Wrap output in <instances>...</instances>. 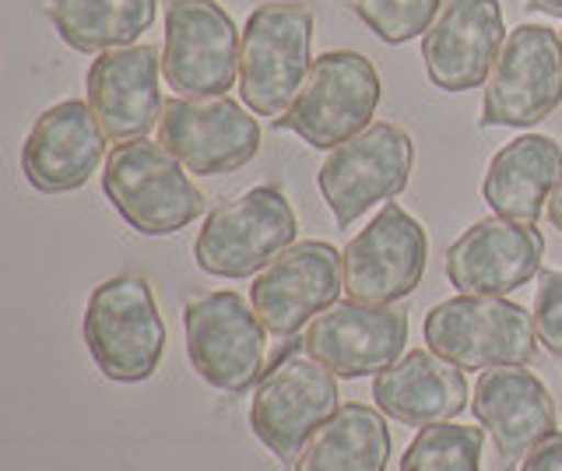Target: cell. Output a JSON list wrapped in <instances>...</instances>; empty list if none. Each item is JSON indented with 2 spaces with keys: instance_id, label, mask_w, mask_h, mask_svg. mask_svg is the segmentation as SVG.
<instances>
[{
  "instance_id": "28",
  "label": "cell",
  "mask_w": 562,
  "mask_h": 471,
  "mask_svg": "<svg viewBox=\"0 0 562 471\" xmlns=\"http://www.w3.org/2000/svg\"><path fill=\"white\" fill-rule=\"evenodd\" d=\"M520 471H562V433H552L549 440H541L520 461Z\"/></svg>"
},
{
  "instance_id": "12",
  "label": "cell",
  "mask_w": 562,
  "mask_h": 471,
  "mask_svg": "<svg viewBox=\"0 0 562 471\" xmlns=\"http://www.w3.org/2000/svg\"><path fill=\"white\" fill-rule=\"evenodd\" d=\"M429 265V236L422 222L397 201H386L341 254L348 300L369 306H394L412 295Z\"/></svg>"
},
{
  "instance_id": "17",
  "label": "cell",
  "mask_w": 562,
  "mask_h": 471,
  "mask_svg": "<svg viewBox=\"0 0 562 471\" xmlns=\"http://www.w3.org/2000/svg\"><path fill=\"white\" fill-rule=\"evenodd\" d=\"M506 43L499 0H443L422 36L426 75L443 92H471L485 85Z\"/></svg>"
},
{
  "instance_id": "9",
  "label": "cell",
  "mask_w": 562,
  "mask_h": 471,
  "mask_svg": "<svg viewBox=\"0 0 562 471\" xmlns=\"http://www.w3.org/2000/svg\"><path fill=\"white\" fill-rule=\"evenodd\" d=\"M415 166V145L397 124H369L345 145L327 152L316 172L321 194L330 208L338 229L359 222L373 204L394 201L408 187Z\"/></svg>"
},
{
  "instance_id": "6",
  "label": "cell",
  "mask_w": 562,
  "mask_h": 471,
  "mask_svg": "<svg viewBox=\"0 0 562 471\" xmlns=\"http://www.w3.org/2000/svg\"><path fill=\"white\" fill-rule=\"evenodd\" d=\"M426 345L461 370L527 366L538 352L535 317L506 295H453L436 303L422 324Z\"/></svg>"
},
{
  "instance_id": "14",
  "label": "cell",
  "mask_w": 562,
  "mask_h": 471,
  "mask_svg": "<svg viewBox=\"0 0 562 471\" xmlns=\"http://www.w3.org/2000/svg\"><path fill=\"white\" fill-rule=\"evenodd\" d=\"M345 289L341 254L324 239L292 243L285 254H278L268 268L254 274L250 303L263 327L278 338H295L299 330L338 303Z\"/></svg>"
},
{
  "instance_id": "23",
  "label": "cell",
  "mask_w": 562,
  "mask_h": 471,
  "mask_svg": "<svg viewBox=\"0 0 562 471\" xmlns=\"http://www.w3.org/2000/svg\"><path fill=\"white\" fill-rule=\"evenodd\" d=\"M391 450L386 418L362 401H345L303 444L295 471H386Z\"/></svg>"
},
{
  "instance_id": "8",
  "label": "cell",
  "mask_w": 562,
  "mask_h": 471,
  "mask_svg": "<svg viewBox=\"0 0 562 471\" xmlns=\"http://www.w3.org/2000/svg\"><path fill=\"white\" fill-rule=\"evenodd\" d=\"M187 356L204 383L225 394H246L263 377L268 327L239 292H201L183 306Z\"/></svg>"
},
{
  "instance_id": "1",
  "label": "cell",
  "mask_w": 562,
  "mask_h": 471,
  "mask_svg": "<svg viewBox=\"0 0 562 471\" xmlns=\"http://www.w3.org/2000/svg\"><path fill=\"white\" fill-rule=\"evenodd\" d=\"M102 190L120 218L140 236H172L204 212L207 198L187 166L162 142L131 137L113 145L102 166Z\"/></svg>"
},
{
  "instance_id": "22",
  "label": "cell",
  "mask_w": 562,
  "mask_h": 471,
  "mask_svg": "<svg viewBox=\"0 0 562 471\" xmlns=\"http://www.w3.org/2000/svg\"><path fill=\"white\" fill-rule=\"evenodd\" d=\"M562 180V145L549 134H524L492 155L482 198L496 215L538 225Z\"/></svg>"
},
{
  "instance_id": "4",
  "label": "cell",
  "mask_w": 562,
  "mask_h": 471,
  "mask_svg": "<svg viewBox=\"0 0 562 471\" xmlns=\"http://www.w3.org/2000/svg\"><path fill=\"white\" fill-rule=\"evenodd\" d=\"M81 335L102 377L116 383L148 380L166 352V324L145 278H105L88 295Z\"/></svg>"
},
{
  "instance_id": "20",
  "label": "cell",
  "mask_w": 562,
  "mask_h": 471,
  "mask_svg": "<svg viewBox=\"0 0 562 471\" xmlns=\"http://www.w3.org/2000/svg\"><path fill=\"white\" fill-rule=\"evenodd\" d=\"M105 155V131L92 106L67 99L35 116L22 148L25 180L43 194H70L81 190Z\"/></svg>"
},
{
  "instance_id": "30",
  "label": "cell",
  "mask_w": 562,
  "mask_h": 471,
  "mask_svg": "<svg viewBox=\"0 0 562 471\" xmlns=\"http://www.w3.org/2000/svg\"><path fill=\"white\" fill-rule=\"evenodd\" d=\"M527 8L541 11V14H552V19H562V0H527Z\"/></svg>"
},
{
  "instance_id": "3",
  "label": "cell",
  "mask_w": 562,
  "mask_h": 471,
  "mask_svg": "<svg viewBox=\"0 0 562 471\" xmlns=\"http://www.w3.org/2000/svg\"><path fill=\"white\" fill-rule=\"evenodd\" d=\"M338 377L306 352L303 338L289 341L254 388V436L281 464L295 461L316 426L338 412Z\"/></svg>"
},
{
  "instance_id": "7",
  "label": "cell",
  "mask_w": 562,
  "mask_h": 471,
  "mask_svg": "<svg viewBox=\"0 0 562 471\" xmlns=\"http://www.w3.org/2000/svg\"><path fill=\"white\" fill-rule=\"evenodd\" d=\"M376 106L380 75L373 60H366L356 49H330L313 60L303 89L289 113L274 120V127L299 134L310 148L334 152L373 124Z\"/></svg>"
},
{
  "instance_id": "15",
  "label": "cell",
  "mask_w": 562,
  "mask_h": 471,
  "mask_svg": "<svg viewBox=\"0 0 562 471\" xmlns=\"http://www.w3.org/2000/svg\"><path fill=\"white\" fill-rule=\"evenodd\" d=\"M408 341V317L394 306L338 300L306 324L303 345L338 380L376 377L394 366Z\"/></svg>"
},
{
  "instance_id": "16",
  "label": "cell",
  "mask_w": 562,
  "mask_h": 471,
  "mask_svg": "<svg viewBox=\"0 0 562 471\" xmlns=\"http://www.w3.org/2000/svg\"><path fill=\"white\" fill-rule=\"evenodd\" d=\"M544 236L538 225L492 215L479 218L447 250V278L464 295H506L541 271Z\"/></svg>"
},
{
  "instance_id": "11",
  "label": "cell",
  "mask_w": 562,
  "mask_h": 471,
  "mask_svg": "<svg viewBox=\"0 0 562 471\" xmlns=\"http://www.w3.org/2000/svg\"><path fill=\"white\" fill-rule=\"evenodd\" d=\"M239 40L243 32L218 0H169L162 46L169 89L190 99L228 96L239 81Z\"/></svg>"
},
{
  "instance_id": "29",
  "label": "cell",
  "mask_w": 562,
  "mask_h": 471,
  "mask_svg": "<svg viewBox=\"0 0 562 471\" xmlns=\"http://www.w3.org/2000/svg\"><path fill=\"white\" fill-rule=\"evenodd\" d=\"M544 212H549L552 229H559V233H562V180H559V187H555V194L549 198V208H544Z\"/></svg>"
},
{
  "instance_id": "24",
  "label": "cell",
  "mask_w": 562,
  "mask_h": 471,
  "mask_svg": "<svg viewBox=\"0 0 562 471\" xmlns=\"http://www.w3.org/2000/svg\"><path fill=\"white\" fill-rule=\"evenodd\" d=\"M158 0H46L57 36L78 54L131 46L155 22Z\"/></svg>"
},
{
  "instance_id": "31",
  "label": "cell",
  "mask_w": 562,
  "mask_h": 471,
  "mask_svg": "<svg viewBox=\"0 0 562 471\" xmlns=\"http://www.w3.org/2000/svg\"><path fill=\"white\" fill-rule=\"evenodd\" d=\"M559 40H562V32H559Z\"/></svg>"
},
{
  "instance_id": "5",
  "label": "cell",
  "mask_w": 562,
  "mask_h": 471,
  "mask_svg": "<svg viewBox=\"0 0 562 471\" xmlns=\"http://www.w3.org/2000/svg\"><path fill=\"white\" fill-rule=\"evenodd\" d=\"M295 212L285 190L260 183L222 201L211 212L193 243V257L204 274L250 278L260 274L278 254L295 243Z\"/></svg>"
},
{
  "instance_id": "10",
  "label": "cell",
  "mask_w": 562,
  "mask_h": 471,
  "mask_svg": "<svg viewBox=\"0 0 562 471\" xmlns=\"http://www.w3.org/2000/svg\"><path fill=\"white\" fill-rule=\"evenodd\" d=\"M562 102V40L549 25H517L485 78L482 127H535Z\"/></svg>"
},
{
  "instance_id": "21",
  "label": "cell",
  "mask_w": 562,
  "mask_h": 471,
  "mask_svg": "<svg viewBox=\"0 0 562 471\" xmlns=\"http://www.w3.org/2000/svg\"><path fill=\"white\" fill-rule=\"evenodd\" d=\"M468 380L461 366L436 356L432 348L404 352L373 380V397L383 415L401 426H432L450 423L468 408Z\"/></svg>"
},
{
  "instance_id": "19",
  "label": "cell",
  "mask_w": 562,
  "mask_h": 471,
  "mask_svg": "<svg viewBox=\"0 0 562 471\" xmlns=\"http://www.w3.org/2000/svg\"><path fill=\"white\" fill-rule=\"evenodd\" d=\"M471 412L479 426L492 436L503 468L520 464L541 440L555 433V401L524 366H496L474 383Z\"/></svg>"
},
{
  "instance_id": "26",
  "label": "cell",
  "mask_w": 562,
  "mask_h": 471,
  "mask_svg": "<svg viewBox=\"0 0 562 471\" xmlns=\"http://www.w3.org/2000/svg\"><path fill=\"white\" fill-rule=\"evenodd\" d=\"M351 8L376 32V40L401 46L415 36H426L443 0H351Z\"/></svg>"
},
{
  "instance_id": "25",
  "label": "cell",
  "mask_w": 562,
  "mask_h": 471,
  "mask_svg": "<svg viewBox=\"0 0 562 471\" xmlns=\"http://www.w3.org/2000/svg\"><path fill=\"white\" fill-rule=\"evenodd\" d=\"M482 426L432 423L415 433L401 453V471H482Z\"/></svg>"
},
{
  "instance_id": "18",
  "label": "cell",
  "mask_w": 562,
  "mask_h": 471,
  "mask_svg": "<svg viewBox=\"0 0 562 471\" xmlns=\"http://www.w3.org/2000/svg\"><path fill=\"white\" fill-rule=\"evenodd\" d=\"M158 75H162V54L148 43L105 49L92 60L85 78V99L105 137L131 142V137H145L162 120Z\"/></svg>"
},
{
  "instance_id": "27",
  "label": "cell",
  "mask_w": 562,
  "mask_h": 471,
  "mask_svg": "<svg viewBox=\"0 0 562 471\" xmlns=\"http://www.w3.org/2000/svg\"><path fill=\"white\" fill-rule=\"evenodd\" d=\"M535 330L538 341L562 359V271H541L535 289Z\"/></svg>"
},
{
  "instance_id": "2",
  "label": "cell",
  "mask_w": 562,
  "mask_h": 471,
  "mask_svg": "<svg viewBox=\"0 0 562 471\" xmlns=\"http://www.w3.org/2000/svg\"><path fill=\"white\" fill-rule=\"evenodd\" d=\"M313 8L271 0L250 11L239 40V92L257 116H285L313 67Z\"/></svg>"
},
{
  "instance_id": "13",
  "label": "cell",
  "mask_w": 562,
  "mask_h": 471,
  "mask_svg": "<svg viewBox=\"0 0 562 471\" xmlns=\"http://www.w3.org/2000/svg\"><path fill=\"white\" fill-rule=\"evenodd\" d=\"M158 142L198 177H222L257 159L260 124L228 96H180L162 106Z\"/></svg>"
}]
</instances>
